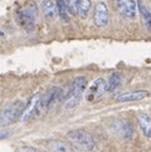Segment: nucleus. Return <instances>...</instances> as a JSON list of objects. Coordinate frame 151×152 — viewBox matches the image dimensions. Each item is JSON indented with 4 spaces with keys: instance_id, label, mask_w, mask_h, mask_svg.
<instances>
[{
    "instance_id": "nucleus-19",
    "label": "nucleus",
    "mask_w": 151,
    "mask_h": 152,
    "mask_svg": "<svg viewBox=\"0 0 151 152\" xmlns=\"http://www.w3.org/2000/svg\"><path fill=\"white\" fill-rule=\"evenodd\" d=\"M67 3V8L69 10L71 14H76L77 13V8H76V0H66Z\"/></svg>"
},
{
    "instance_id": "nucleus-21",
    "label": "nucleus",
    "mask_w": 151,
    "mask_h": 152,
    "mask_svg": "<svg viewBox=\"0 0 151 152\" xmlns=\"http://www.w3.org/2000/svg\"><path fill=\"white\" fill-rule=\"evenodd\" d=\"M9 136L8 132H0V140H4V138H7Z\"/></svg>"
},
{
    "instance_id": "nucleus-20",
    "label": "nucleus",
    "mask_w": 151,
    "mask_h": 152,
    "mask_svg": "<svg viewBox=\"0 0 151 152\" xmlns=\"http://www.w3.org/2000/svg\"><path fill=\"white\" fill-rule=\"evenodd\" d=\"M15 152H38V150L35 147H32V146H24V147L17 148Z\"/></svg>"
},
{
    "instance_id": "nucleus-5",
    "label": "nucleus",
    "mask_w": 151,
    "mask_h": 152,
    "mask_svg": "<svg viewBox=\"0 0 151 152\" xmlns=\"http://www.w3.org/2000/svg\"><path fill=\"white\" fill-rule=\"evenodd\" d=\"M111 128L118 137H121L123 140H130L132 137V134H133L132 124L128 121H126V119H123V118L113 119V121L111 122Z\"/></svg>"
},
{
    "instance_id": "nucleus-8",
    "label": "nucleus",
    "mask_w": 151,
    "mask_h": 152,
    "mask_svg": "<svg viewBox=\"0 0 151 152\" xmlns=\"http://www.w3.org/2000/svg\"><path fill=\"white\" fill-rule=\"evenodd\" d=\"M93 23L98 28H105L108 24V9L105 3H98L95 7L93 12Z\"/></svg>"
},
{
    "instance_id": "nucleus-4",
    "label": "nucleus",
    "mask_w": 151,
    "mask_h": 152,
    "mask_svg": "<svg viewBox=\"0 0 151 152\" xmlns=\"http://www.w3.org/2000/svg\"><path fill=\"white\" fill-rule=\"evenodd\" d=\"M43 108H44V104H43V99H42V96L40 94H35L33 98L30 99V102L28 103V106L25 107L24 112L21 113V117L20 119L23 122H26L28 119H30L32 117L34 116H39Z\"/></svg>"
},
{
    "instance_id": "nucleus-18",
    "label": "nucleus",
    "mask_w": 151,
    "mask_h": 152,
    "mask_svg": "<svg viewBox=\"0 0 151 152\" xmlns=\"http://www.w3.org/2000/svg\"><path fill=\"white\" fill-rule=\"evenodd\" d=\"M122 82V75L120 73H112L108 78V83H107V91L113 92L120 87Z\"/></svg>"
},
{
    "instance_id": "nucleus-15",
    "label": "nucleus",
    "mask_w": 151,
    "mask_h": 152,
    "mask_svg": "<svg viewBox=\"0 0 151 152\" xmlns=\"http://www.w3.org/2000/svg\"><path fill=\"white\" fill-rule=\"evenodd\" d=\"M77 13L82 19H86L91 12V0H76Z\"/></svg>"
},
{
    "instance_id": "nucleus-9",
    "label": "nucleus",
    "mask_w": 151,
    "mask_h": 152,
    "mask_svg": "<svg viewBox=\"0 0 151 152\" xmlns=\"http://www.w3.org/2000/svg\"><path fill=\"white\" fill-rule=\"evenodd\" d=\"M117 9L120 14L126 19H135L136 18L137 5L133 0H117Z\"/></svg>"
},
{
    "instance_id": "nucleus-14",
    "label": "nucleus",
    "mask_w": 151,
    "mask_h": 152,
    "mask_svg": "<svg viewBox=\"0 0 151 152\" xmlns=\"http://www.w3.org/2000/svg\"><path fill=\"white\" fill-rule=\"evenodd\" d=\"M61 94H62V89L54 87V88H52L45 96H43L42 99H43V104H44V108H48L49 106H52L56 101H58V98L61 97Z\"/></svg>"
},
{
    "instance_id": "nucleus-13",
    "label": "nucleus",
    "mask_w": 151,
    "mask_h": 152,
    "mask_svg": "<svg viewBox=\"0 0 151 152\" xmlns=\"http://www.w3.org/2000/svg\"><path fill=\"white\" fill-rule=\"evenodd\" d=\"M42 12L45 15L48 19H54L58 14V9H57V4L53 0H43L40 4Z\"/></svg>"
},
{
    "instance_id": "nucleus-17",
    "label": "nucleus",
    "mask_w": 151,
    "mask_h": 152,
    "mask_svg": "<svg viewBox=\"0 0 151 152\" xmlns=\"http://www.w3.org/2000/svg\"><path fill=\"white\" fill-rule=\"evenodd\" d=\"M57 9H58V15L61 20L64 21V23H68L69 19H71V13H69V10L67 8L66 0H57Z\"/></svg>"
},
{
    "instance_id": "nucleus-10",
    "label": "nucleus",
    "mask_w": 151,
    "mask_h": 152,
    "mask_svg": "<svg viewBox=\"0 0 151 152\" xmlns=\"http://www.w3.org/2000/svg\"><path fill=\"white\" fill-rule=\"evenodd\" d=\"M150 93L147 91H135V92H128V93H122L116 97L117 102H136V101H142L147 98Z\"/></svg>"
},
{
    "instance_id": "nucleus-12",
    "label": "nucleus",
    "mask_w": 151,
    "mask_h": 152,
    "mask_svg": "<svg viewBox=\"0 0 151 152\" xmlns=\"http://www.w3.org/2000/svg\"><path fill=\"white\" fill-rule=\"evenodd\" d=\"M48 148L52 152H76L71 143H67L61 140H52L48 142Z\"/></svg>"
},
{
    "instance_id": "nucleus-16",
    "label": "nucleus",
    "mask_w": 151,
    "mask_h": 152,
    "mask_svg": "<svg viewBox=\"0 0 151 152\" xmlns=\"http://www.w3.org/2000/svg\"><path fill=\"white\" fill-rule=\"evenodd\" d=\"M137 5H139V13L141 15V19H142L145 28L150 30L151 29V12L142 4V1H139Z\"/></svg>"
},
{
    "instance_id": "nucleus-2",
    "label": "nucleus",
    "mask_w": 151,
    "mask_h": 152,
    "mask_svg": "<svg viewBox=\"0 0 151 152\" xmlns=\"http://www.w3.org/2000/svg\"><path fill=\"white\" fill-rule=\"evenodd\" d=\"M87 78L86 77H77L71 84V89L66 99V107L67 108H74L79 103L81 97H82L84 89L87 88Z\"/></svg>"
},
{
    "instance_id": "nucleus-1",
    "label": "nucleus",
    "mask_w": 151,
    "mask_h": 152,
    "mask_svg": "<svg viewBox=\"0 0 151 152\" xmlns=\"http://www.w3.org/2000/svg\"><path fill=\"white\" fill-rule=\"evenodd\" d=\"M67 138L69 143L73 145L76 148L83 152H91L96 147V142L89 132L84 129H73L67 133Z\"/></svg>"
},
{
    "instance_id": "nucleus-11",
    "label": "nucleus",
    "mask_w": 151,
    "mask_h": 152,
    "mask_svg": "<svg viewBox=\"0 0 151 152\" xmlns=\"http://www.w3.org/2000/svg\"><path fill=\"white\" fill-rule=\"evenodd\" d=\"M137 122H139L140 129L142 131L145 137L151 138V117L146 115V113H139Z\"/></svg>"
},
{
    "instance_id": "nucleus-6",
    "label": "nucleus",
    "mask_w": 151,
    "mask_h": 152,
    "mask_svg": "<svg viewBox=\"0 0 151 152\" xmlns=\"http://www.w3.org/2000/svg\"><path fill=\"white\" fill-rule=\"evenodd\" d=\"M37 19V10L34 7H25L18 12V20L25 29H33Z\"/></svg>"
},
{
    "instance_id": "nucleus-7",
    "label": "nucleus",
    "mask_w": 151,
    "mask_h": 152,
    "mask_svg": "<svg viewBox=\"0 0 151 152\" xmlns=\"http://www.w3.org/2000/svg\"><path fill=\"white\" fill-rule=\"evenodd\" d=\"M106 91H107V82L103 78H97L95 82L89 86L87 94H86V99L88 102H95L97 99H100L101 97L105 94Z\"/></svg>"
},
{
    "instance_id": "nucleus-3",
    "label": "nucleus",
    "mask_w": 151,
    "mask_h": 152,
    "mask_svg": "<svg viewBox=\"0 0 151 152\" xmlns=\"http://www.w3.org/2000/svg\"><path fill=\"white\" fill-rule=\"evenodd\" d=\"M21 113H23V102L17 101L14 103H10L8 107H5L0 112V127H5L13 123L15 119L21 117Z\"/></svg>"
}]
</instances>
